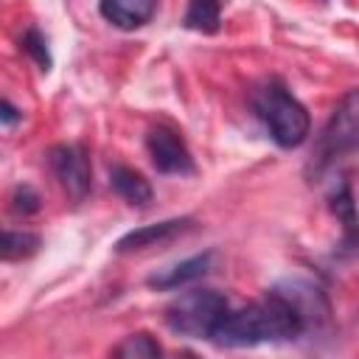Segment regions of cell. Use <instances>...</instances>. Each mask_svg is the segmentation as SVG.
Wrapping results in <instances>:
<instances>
[{
  "mask_svg": "<svg viewBox=\"0 0 359 359\" xmlns=\"http://www.w3.org/2000/svg\"><path fill=\"white\" fill-rule=\"evenodd\" d=\"M359 149V87L348 90L337 109L331 112L328 123L323 126L317 146H314V160L311 165L317 171L334 165L337 160L353 154Z\"/></svg>",
  "mask_w": 359,
  "mask_h": 359,
  "instance_id": "cell-4",
  "label": "cell"
},
{
  "mask_svg": "<svg viewBox=\"0 0 359 359\" xmlns=\"http://www.w3.org/2000/svg\"><path fill=\"white\" fill-rule=\"evenodd\" d=\"M8 208L14 216H34L39 210V194L31 185H17L8 196Z\"/></svg>",
  "mask_w": 359,
  "mask_h": 359,
  "instance_id": "cell-15",
  "label": "cell"
},
{
  "mask_svg": "<svg viewBox=\"0 0 359 359\" xmlns=\"http://www.w3.org/2000/svg\"><path fill=\"white\" fill-rule=\"evenodd\" d=\"M275 292H278L280 297H286V300L297 309V314L303 317L306 328H311V325H323V323L328 320V314H331V306H328L325 292H323L320 286L309 283V280H300V278H294V280H283V283L275 286Z\"/></svg>",
  "mask_w": 359,
  "mask_h": 359,
  "instance_id": "cell-7",
  "label": "cell"
},
{
  "mask_svg": "<svg viewBox=\"0 0 359 359\" xmlns=\"http://www.w3.org/2000/svg\"><path fill=\"white\" fill-rule=\"evenodd\" d=\"M157 0H98V11L107 22L123 31H135L146 25L154 14Z\"/></svg>",
  "mask_w": 359,
  "mask_h": 359,
  "instance_id": "cell-10",
  "label": "cell"
},
{
  "mask_svg": "<svg viewBox=\"0 0 359 359\" xmlns=\"http://www.w3.org/2000/svg\"><path fill=\"white\" fill-rule=\"evenodd\" d=\"M160 353H163L160 345L149 334H132L112 348V356H121V359H154Z\"/></svg>",
  "mask_w": 359,
  "mask_h": 359,
  "instance_id": "cell-14",
  "label": "cell"
},
{
  "mask_svg": "<svg viewBox=\"0 0 359 359\" xmlns=\"http://www.w3.org/2000/svg\"><path fill=\"white\" fill-rule=\"evenodd\" d=\"M213 266V252H199V255H191L185 261H177L171 266H163L157 269L154 275H149V286L151 289H180V286H188L194 280H199L202 275H208Z\"/></svg>",
  "mask_w": 359,
  "mask_h": 359,
  "instance_id": "cell-9",
  "label": "cell"
},
{
  "mask_svg": "<svg viewBox=\"0 0 359 359\" xmlns=\"http://www.w3.org/2000/svg\"><path fill=\"white\" fill-rule=\"evenodd\" d=\"M191 227H194V219H191V216H182V219H165V222H157V224L137 227V230H129L126 236L118 238L115 252H137V250L160 247V244H168V241L180 238V236L188 233Z\"/></svg>",
  "mask_w": 359,
  "mask_h": 359,
  "instance_id": "cell-8",
  "label": "cell"
},
{
  "mask_svg": "<svg viewBox=\"0 0 359 359\" xmlns=\"http://www.w3.org/2000/svg\"><path fill=\"white\" fill-rule=\"evenodd\" d=\"M39 247V236L36 233H28V230H6L3 233V258L6 261H17V258H28L34 255Z\"/></svg>",
  "mask_w": 359,
  "mask_h": 359,
  "instance_id": "cell-13",
  "label": "cell"
},
{
  "mask_svg": "<svg viewBox=\"0 0 359 359\" xmlns=\"http://www.w3.org/2000/svg\"><path fill=\"white\" fill-rule=\"evenodd\" d=\"M48 163H50V171L56 174V180L62 182L65 194L73 199V202H81L87 194H90V185H93V171H90V160H87V151L81 146H73V143H59L48 151Z\"/></svg>",
  "mask_w": 359,
  "mask_h": 359,
  "instance_id": "cell-5",
  "label": "cell"
},
{
  "mask_svg": "<svg viewBox=\"0 0 359 359\" xmlns=\"http://www.w3.org/2000/svg\"><path fill=\"white\" fill-rule=\"evenodd\" d=\"M224 314L227 300L216 289H191L165 306V325L180 337L210 339Z\"/></svg>",
  "mask_w": 359,
  "mask_h": 359,
  "instance_id": "cell-3",
  "label": "cell"
},
{
  "mask_svg": "<svg viewBox=\"0 0 359 359\" xmlns=\"http://www.w3.org/2000/svg\"><path fill=\"white\" fill-rule=\"evenodd\" d=\"M109 185L115 188V194H118L123 202H129V205H135V208H146V205L151 202V196H154L149 180H146L140 171L129 168V165H115V168L109 171Z\"/></svg>",
  "mask_w": 359,
  "mask_h": 359,
  "instance_id": "cell-11",
  "label": "cell"
},
{
  "mask_svg": "<svg viewBox=\"0 0 359 359\" xmlns=\"http://www.w3.org/2000/svg\"><path fill=\"white\" fill-rule=\"evenodd\" d=\"M22 48H25V53H31V56H34V62H36L42 70H50L48 42H45V36H42L36 28H28V31L22 34Z\"/></svg>",
  "mask_w": 359,
  "mask_h": 359,
  "instance_id": "cell-16",
  "label": "cell"
},
{
  "mask_svg": "<svg viewBox=\"0 0 359 359\" xmlns=\"http://www.w3.org/2000/svg\"><path fill=\"white\" fill-rule=\"evenodd\" d=\"M252 107H255V115L264 121L269 137L280 149L300 146L311 132V121H309L306 107L280 81L261 84L252 95Z\"/></svg>",
  "mask_w": 359,
  "mask_h": 359,
  "instance_id": "cell-2",
  "label": "cell"
},
{
  "mask_svg": "<svg viewBox=\"0 0 359 359\" xmlns=\"http://www.w3.org/2000/svg\"><path fill=\"white\" fill-rule=\"evenodd\" d=\"M0 118H3V126H11V123L20 118V109H14L8 98H3V101H0Z\"/></svg>",
  "mask_w": 359,
  "mask_h": 359,
  "instance_id": "cell-17",
  "label": "cell"
},
{
  "mask_svg": "<svg viewBox=\"0 0 359 359\" xmlns=\"http://www.w3.org/2000/svg\"><path fill=\"white\" fill-rule=\"evenodd\" d=\"M303 331H306V323L297 314V309L272 289L264 300L227 311L219 320L210 339L224 348H244V345L294 339Z\"/></svg>",
  "mask_w": 359,
  "mask_h": 359,
  "instance_id": "cell-1",
  "label": "cell"
},
{
  "mask_svg": "<svg viewBox=\"0 0 359 359\" xmlns=\"http://www.w3.org/2000/svg\"><path fill=\"white\" fill-rule=\"evenodd\" d=\"M222 20V3L219 0H191L185 8V28L202 31V34H216Z\"/></svg>",
  "mask_w": 359,
  "mask_h": 359,
  "instance_id": "cell-12",
  "label": "cell"
},
{
  "mask_svg": "<svg viewBox=\"0 0 359 359\" xmlns=\"http://www.w3.org/2000/svg\"><path fill=\"white\" fill-rule=\"evenodd\" d=\"M146 149L160 174H191L194 171V157H191L185 140L168 126L149 129Z\"/></svg>",
  "mask_w": 359,
  "mask_h": 359,
  "instance_id": "cell-6",
  "label": "cell"
}]
</instances>
